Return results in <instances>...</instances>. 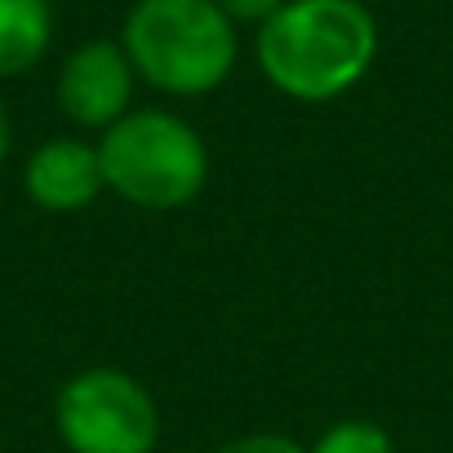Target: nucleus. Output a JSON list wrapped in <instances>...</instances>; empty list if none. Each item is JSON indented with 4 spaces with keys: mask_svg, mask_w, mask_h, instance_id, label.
<instances>
[{
    "mask_svg": "<svg viewBox=\"0 0 453 453\" xmlns=\"http://www.w3.org/2000/svg\"><path fill=\"white\" fill-rule=\"evenodd\" d=\"M23 187H27L32 204H41L45 213L89 209L98 200V191L107 187L98 147H89L81 138H54V142L36 147L23 169Z\"/></svg>",
    "mask_w": 453,
    "mask_h": 453,
    "instance_id": "obj_6",
    "label": "nucleus"
},
{
    "mask_svg": "<svg viewBox=\"0 0 453 453\" xmlns=\"http://www.w3.org/2000/svg\"><path fill=\"white\" fill-rule=\"evenodd\" d=\"M120 45L134 72L173 98L213 94L241 58V27L213 0H138Z\"/></svg>",
    "mask_w": 453,
    "mask_h": 453,
    "instance_id": "obj_2",
    "label": "nucleus"
},
{
    "mask_svg": "<svg viewBox=\"0 0 453 453\" xmlns=\"http://www.w3.org/2000/svg\"><path fill=\"white\" fill-rule=\"evenodd\" d=\"M311 453H395L391 449V435L378 426V422H338V426H329L320 440H316V449Z\"/></svg>",
    "mask_w": 453,
    "mask_h": 453,
    "instance_id": "obj_8",
    "label": "nucleus"
},
{
    "mask_svg": "<svg viewBox=\"0 0 453 453\" xmlns=\"http://www.w3.org/2000/svg\"><path fill=\"white\" fill-rule=\"evenodd\" d=\"M54 422L72 453H151L160 440L156 400L125 369L76 373L58 391Z\"/></svg>",
    "mask_w": 453,
    "mask_h": 453,
    "instance_id": "obj_4",
    "label": "nucleus"
},
{
    "mask_svg": "<svg viewBox=\"0 0 453 453\" xmlns=\"http://www.w3.org/2000/svg\"><path fill=\"white\" fill-rule=\"evenodd\" d=\"M107 187L138 209H182L204 191L209 151L200 134L173 111H129L98 142Z\"/></svg>",
    "mask_w": 453,
    "mask_h": 453,
    "instance_id": "obj_3",
    "label": "nucleus"
},
{
    "mask_svg": "<svg viewBox=\"0 0 453 453\" xmlns=\"http://www.w3.org/2000/svg\"><path fill=\"white\" fill-rule=\"evenodd\" d=\"M263 76L298 103L342 98L378 58V23L365 0H285L254 41Z\"/></svg>",
    "mask_w": 453,
    "mask_h": 453,
    "instance_id": "obj_1",
    "label": "nucleus"
},
{
    "mask_svg": "<svg viewBox=\"0 0 453 453\" xmlns=\"http://www.w3.org/2000/svg\"><path fill=\"white\" fill-rule=\"evenodd\" d=\"M54 41L50 0H0V81L32 72Z\"/></svg>",
    "mask_w": 453,
    "mask_h": 453,
    "instance_id": "obj_7",
    "label": "nucleus"
},
{
    "mask_svg": "<svg viewBox=\"0 0 453 453\" xmlns=\"http://www.w3.org/2000/svg\"><path fill=\"white\" fill-rule=\"evenodd\" d=\"M10 151V116H5V103H0V160Z\"/></svg>",
    "mask_w": 453,
    "mask_h": 453,
    "instance_id": "obj_11",
    "label": "nucleus"
},
{
    "mask_svg": "<svg viewBox=\"0 0 453 453\" xmlns=\"http://www.w3.org/2000/svg\"><path fill=\"white\" fill-rule=\"evenodd\" d=\"M213 5L232 19L236 27H263V23L285 5V0H213Z\"/></svg>",
    "mask_w": 453,
    "mask_h": 453,
    "instance_id": "obj_9",
    "label": "nucleus"
},
{
    "mask_svg": "<svg viewBox=\"0 0 453 453\" xmlns=\"http://www.w3.org/2000/svg\"><path fill=\"white\" fill-rule=\"evenodd\" d=\"M218 453H307L298 440L289 435H272V431H258V435H241L232 444H222Z\"/></svg>",
    "mask_w": 453,
    "mask_h": 453,
    "instance_id": "obj_10",
    "label": "nucleus"
},
{
    "mask_svg": "<svg viewBox=\"0 0 453 453\" xmlns=\"http://www.w3.org/2000/svg\"><path fill=\"white\" fill-rule=\"evenodd\" d=\"M134 63L120 41H89L67 54L58 72V107L81 129H111L134 107Z\"/></svg>",
    "mask_w": 453,
    "mask_h": 453,
    "instance_id": "obj_5",
    "label": "nucleus"
}]
</instances>
